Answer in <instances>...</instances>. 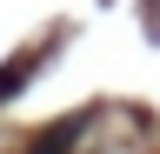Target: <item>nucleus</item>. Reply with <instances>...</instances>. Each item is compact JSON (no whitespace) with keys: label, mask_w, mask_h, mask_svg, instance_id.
<instances>
[{"label":"nucleus","mask_w":160,"mask_h":154,"mask_svg":"<svg viewBox=\"0 0 160 154\" xmlns=\"http://www.w3.org/2000/svg\"><path fill=\"white\" fill-rule=\"evenodd\" d=\"M27 67H33V54H20V61H13V67H7V74H0V101H7V94H13V87H20V81H27Z\"/></svg>","instance_id":"nucleus-1"}]
</instances>
